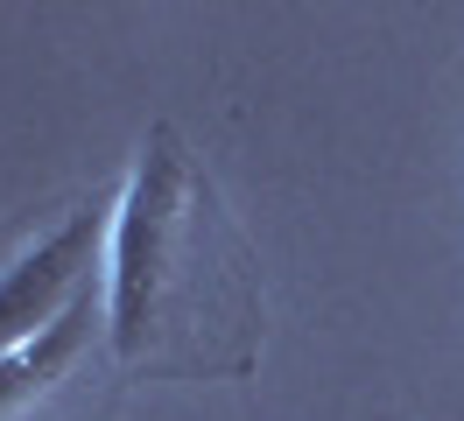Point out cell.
<instances>
[{
    "mask_svg": "<svg viewBox=\"0 0 464 421\" xmlns=\"http://www.w3.org/2000/svg\"><path fill=\"white\" fill-rule=\"evenodd\" d=\"M99 330L120 372L239 379L261 351V274L204 162L176 127H148L106 232Z\"/></svg>",
    "mask_w": 464,
    "mask_h": 421,
    "instance_id": "cell-1",
    "label": "cell"
},
{
    "mask_svg": "<svg viewBox=\"0 0 464 421\" xmlns=\"http://www.w3.org/2000/svg\"><path fill=\"white\" fill-rule=\"evenodd\" d=\"M106 232H113V204H78L0 267V359L57 330L92 295V267H106Z\"/></svg>",
    "mask_w": 464,
    "mask_h": 421,
    "instance_id": "cell-2",
    "label": "cell"
},
{
    "mask_svg": "<svg viewBox=\"0 0 464 421\" xmlns=\"http://www.w3.org/2000/svg\"><path fill=\"white\" fill-rule=\"evenodd\" d=\"M92 323H99V309L85 295L57 330H43L35 344L0 359V421H50L57 415V400L78 387V365L92 351Z\"/></svg>",
    "mask_w": 464,
    "mask_h": 421,
    "instance_id": "cell-3",
    "label": "cell"
}]
</instances>
